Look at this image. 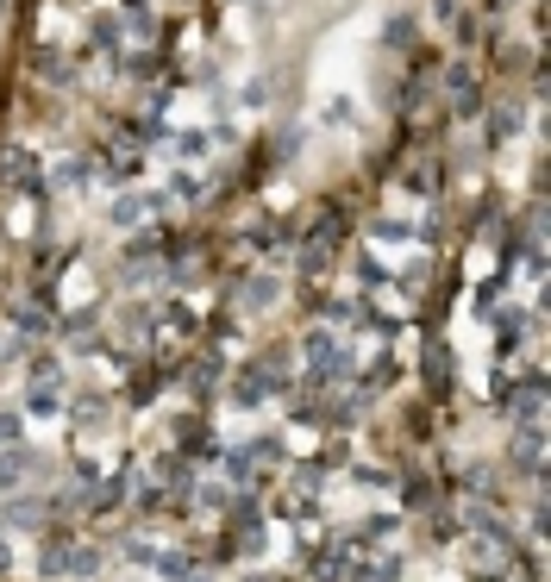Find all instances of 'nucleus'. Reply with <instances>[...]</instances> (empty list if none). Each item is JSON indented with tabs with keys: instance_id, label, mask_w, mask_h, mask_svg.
Masks as SVG:
<instances>
[{
	"instance_id": "nucleus-1",
	"label": "nucleus",
	"mask_w": 551,
	"mask_h": 582,
	"mask_svg": "<svg viewBox=\"0 0 551 582\" xmlns=\"http://www.w3.org/2000/svg\"><path fill=\"white\" fill-rule=\"evenodd\" d=\"M25 476H32V451L6 444V451H0V495H13V488H19Z\"/></svg>"
},
{
	"instance_id": "nucleus-2",
	"label": "nucleus",
	"mask_w": 551,
	"mask_h": 582,
	"mask_svg": "<svg viewBox=\"0 0 551 582\" xmlns=\"http://www.w3.org/2000/svg\"><path fill=\"white\" fill-rule=\"evenodd\" d=\"M150 213V194H126V201H113V226H138Z\"/></svg>"
},
{
	"instance_id": "nucleus-3",
	"label": "nucleus",
	"mask_w": 551,
	"mask_h": 582,
	"mask_svg": "<svg viewBox=\"0 0 551 582\" xmlns=\"http://www.w3.org/2000/svg\"><path fill=\"white\" fill-rule=\"evenodd\" d=\"M38 570H44V577H63V570H69V551H63V545H50V551L38 558Z\"/></svg>"
},
{
	"instance_id": "nucleus-4",
	"label": "nucleus",
	"mask_w": 551,
	"mask_h": 582,
	"mask_svg": "<svg viewBox=\"0 0 551 582\" xmlns=\"http://www.w3.org/2000/svg\"><path fill=\"white\" fill-rule=\"evenodd\" d=\"M245 300H251V307H270V300H276V282H270V276H264V282H251V289H245Z\"/></svg>"
},
{
	"instance_id": "nucleus-5",
	"label": "nucleus",
	"mask_w": 551,
	"mask_h": 582,
	"mask_svg": "<svg viewBox=\"0 0 551 582\" xmlns=\"http://www.w3.org/2000/svg\"><path fill=\"white\" fill-rule=\"evenodd\" d=\"M514 414H520V420H539V389H527V395L514 401Z\"/></svg>"
},
{
	"instance_id": "nucleus-6",
	"label": "nucleus",
	"mask_w": 551,
	"mask_h": 582,
	"mask_svg": "<svg viewBox=\"0 0 551 582\" xmlns=\"http://www.w3.org/2000/svg\"><path fill=\"white\" fill-rule=\"evenodd\" d=\"M19 444V414H0V451Z\"/></svg>"
},
{
	"instance_id": "nucleus-7",
	"label": "nucleus",
	"mask_w": 551,
	"mask_h": 582,
	"mask_svg": "<svg viewBox=\"0 0 551 582\" xmlns=\"http://www.w3.org/2000/svg\"><path fill=\"white\" fill-rule=\"evenodd\" d=\"M82 175H88L82 163H63V169H57V182H63V188H82Z\"/></svg>"
},
{
	"instance_id": "nucleus-8",
	"label": "nucleus",
	"mask_w": 551,
	"mask_h": 582,
	"mask_svg": "<svg viewBox=\"0 0 551 582\" xmlns=\"http://www.w3.org/2000/svg\"><path fill=\"white\" fill-rule=\"evenodd\" d=\"M32 414H38V420H44V414H57V395H50V389H38V395H32Z\"/></svg>"
},
{
	"instance_id": "nucleus-9",
	"label": "nucleus",
	"mask_w": 551,
	"mask_h": 582,
	"mask_svg": "<svg viewBox=\"0 0 551 582\" xmlns=\"http://www.w3.org/2000/svg\"><path fill=\"white\" fill-rule=\"evenodd\" d=\"M520 463H527V470L539 463V433H527V438H520Z\"/></svg>"
}]
</instances>
